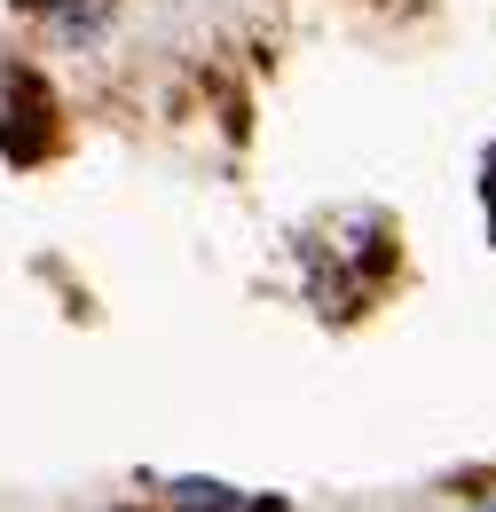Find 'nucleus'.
I'll return each mask as SVG.
<instances>
[{"instance_id":"obj_1","label":"nucleus","mask_w":496,"mask_h":512,"mask_svg":"<svg viewBox=\"0 0 496 512\" xmlns=\"http://www.w3.org/2000/svg\"><path fill=\"white\" fill-rule=\"evenodd\" d=\"M174 497H182L189 512H229V489H221V481H182Z\"/></svg>"},{"instance_id":"obj_2","label":"nucleus","mask_w":496,"mask_h":512,"mask_svg":"<svg viewBox=\"0 0 496 512\" xmlns=\"http://www.w3.org/2000/svg\"><path fill=\"white\" fill-rule=\"evenodd\" d=\"M489 229H496V158H489Z\"/></svg>"}]
</instances>
